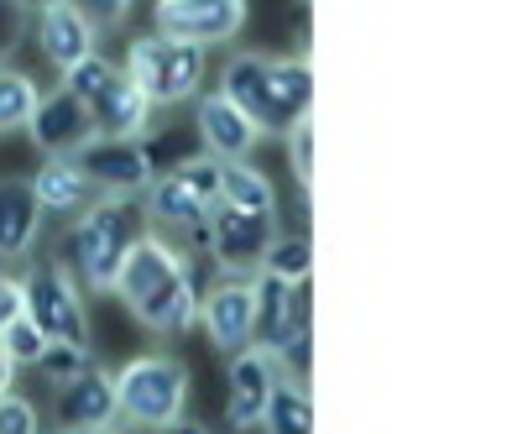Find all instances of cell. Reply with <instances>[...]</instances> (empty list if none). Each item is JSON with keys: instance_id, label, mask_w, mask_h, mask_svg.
I'll return each instance as SVG.
<instances>
[{"instance_id": "obj_1", "label": "cell", "mask_w": 512, "mask_h": 434, "mask_svg": "<svg viewBox=\"0 0 512 434\" xmlns=\"http://www.w3.org/2000/svg\"><path fill=\"white\" fill-rule=\"evenodd\" d=\"M220 95L251 121L256 136H288L304 116H314V68L309 58L236 53L220 68Z\"/></svg>"}, {"instance_id": "obj_2", "label": "cell", "mask_w": 512, "mask_h": 434, "mask_svg": "<svg viewBox=\"0 0 512 434\" xmlns=\"http://www.w3.org/2000/svg\"><path fill=\"white\" fill-rule=\"evenodd\" d=\"M115 293L157 335H183L199 319L194 272L183 262V251H173L162 236H136L121 272H115Z\"/></svg>"}, {"instance_id": "obj_3", "label": "cell", "mask_w": 512, "mask_h": 434, "mask_svg": "<svg viewBox=\"0 0 512 434\" xmlns=\"http://www.w3.org/2000/svg\"><path fill=\"white\" fill-rule=\"evenodd\" d=\"M136 236H147V225H142V204H131V194L84 204L74 231H68L63 272H74V283H84L89 293H105V288H115V272H121Z\"/></svg>"}, {"instance_id": "obj_4", "label": "cell", "mask_w": 512, "mask_h": 434, "mask_svg": "<svg viewBox=\"0 0 512 434\" xmlns=\"http://www.w3.org/2000/svg\"><path fill=\"white\" fill-rule=\"evenodd\" d=\"M63 89L89 110L95 136H142L152 126V110L157 105L110 58H100V53H89L74 68H63Z\"/></svg>"}, {"instance_id": "obj_5", "label": "cell", "mask_w": 512, "mask_h": 434, "mask_svg": "<svg viewBox=\"0 0 512 434\" xmlns=\"http://www.w3.org/2000/svg\"><path fill=\"white\" fill-rule=\"evenodd\" d=\"M110 387H115V419H131L136 429H168L183 419L189 367L173 356H136L110 377Z\"/></svg>"}, {"instance_id": "obj_6", "label": "cell", "mask_w": 512, "mask_h": 434, "mask_svg": "<svg viewBox=\"0 0 512 434\" xmlns=\"http://www.w3.org/2000/svg\"><path fill=\"white\" fill-rule=\"evenodd\" d=\"M204 48L194 42H173V37H136L126 48V68L121 74L142 89L152 105H178V100H194L199 84H204Z\"/></svg>"}, {"instance_id": "obj_7", "label": "cell", "mask_w": 512, "mask_h": 434, "mask_svg": "<svg viewBox=\"0 0 512 434\" xmlns=\"http://www.w3.org/2000/svg\"><path fill=\"white\" fill-rule=\"evenodd\" d=\"M142 194H147V215L157 225L204 241V220H209V210H215V199H220V163L204 157V152L183 157L173 173H157Z\"/></svg>"}, {"instance_id": "obj_8", "label": "cell", "mask_w": 512, "mask_h": 434, "mask_svg": "<svg viewBox=\"0 0 512 434\" xmlns=\"http://www.w3.org/2000/svg\"><path fill=\"white\" fill-rule=\"evenodd\" d=\"M21 314L42 330V340H63V346H84V304L79 283L63 267H32L21 278Z\"/></svg>"}, {"instance_id": "obj_9", "label": "cell", "mask_w": 512, "mask_h": 434, "mask_svg": "<svg viewBox=\"0 0 512 434\" xmlns=\"http://www.w3.org/2000/svg\"><path fill=\"white\" fill-rule=\"evenodd\" d=\"M304 330H314L309 325V283H283L272 272H256L251 278V346L277 356Z\"/></svg>"}, {"instance_id": "obj_10", "label": "cell", "mask_w": 512, "mask_h": 434, "mask_svg": "<svg viewBox=\"0 0 512 434\" xmlns=\"http://www.w3.org/2000/svg\"><path fill=\"white\" fill-rule=\"evenodd\" d=\"M74 168L105 194H142L157 178V163L142 136H89L74 152Z\"/></svg>"}, {"instance_id": "obj_11", "label": "cell", "mask_w": 512, "mask_h": 434, "mask_svg": "<svg viewBox=\"0 0 512 434\" xmlns=\"http://www.w3.org/2000/svg\"><path fill=\"white\" fill-rule=\"evenodd\" d=\"M277 236V215H251V210H230L215 199V210L204 220V251L215 257V267L225 272H256L262 267V251Z\"/></svg>"}, {"instance_id": "obj_12", "label": "cell", "mask_w": 512, "mask_h": 434, "mask_svg": "<svg viewBox=\"0 0 512 434\" xmlns=\"http://www.w3.org/2000/svg\"><path fill=\"white\" fill-rule=\"evenodd\" d=\"M152 27L157 37L194 42L209 53L215 42H230L246 27V0H157Z\"/></svg>"}, {"instance_id": "obj_13", "label": "cell", "mask_w": 512, "mask_h": 434, "mask_svg": "<svg viewBox=\"0 0 512 434\" xmlns=\"http://www.w3.org/2000/svg\"><path fill=\"white\" fill-rule=\"evenodd\" d=\"M27 131H32L37 152H48V157H74L89 136H95V126H89V110L68 95V89L37 95L32 116H27Z\"/></svg>"}, {"instance_id": "obj_14", "label": "cell", "mask_w": 512, "mask_h": 434, "mask_svg": "<svg viewBox=\"0 0 512 434\" xmlns=\"http://www.w3.org/2000/svg\"><path fill=\"white\" fill-rule=\"evenodd\" d=\"M277 387V356L267 351H236L230 356V408H225V424L230 429H256L267 414V398Z\"/></svg>"}, {"instance_id": "obj_15", "label": "cell", "mask_w": 512, "mask_h": 434, "mask_svg": "<svg viewBox=\"0 0 512 434\" xmlns=\"http://www.w3.org/2000/svg\"><path fill=\"white\" fill-rule=\"evenodd\" d=\"M100 424H115V387H110V372H100L95 361L58 387V429L63 434H89Z\"/></svg>"}, {"instance_id": "obj_16", "label": "cell", "mask_w": 512, "mask_h": 434, "mask_svg": "<svg viewBox=\"0 0 512 434\" xmlns=\"http://www.w3.org/2000/svg\"><path fill=\"white\" fill-rule=\"evenodd\" d=\"M194 131H199V142H204V157H215V163H236V157H246L256 147L251 121L220 95V89H215V95H199Z\"/></svg>"}, {"instance_id": "obj_17", "label": "cell", "mask_w": 512, "mask_h": 434, "mask_svg": "<svg viewBox=\"0 0 512 434\" xmlns=\"http://www.w3.org/2000/svg\"><path fill=\"white\" fill-rule=\"evenodd\" d=\"M204 314V330H209V346L236 356L251 346V283H220L209 299L199 304Z\"/></svg>"}, {"instance_id": "obj_18", "label": "cell", "mask_w": 512, "mask_h": 434, "mask_svg": "<svg viewBox=\"0 0 512 434\" xmlns=\"http://www.w3.org/2000/svg\"><path fill=\"white\" fill-rule=\"evenodd\" d=\"M42 204L27 178H0V262H16L37 246Z\"/></svg>"}, {"instance_id": "obj_19", "label": "cell", "mask_w": 512, "mask_h": 434, "mask_svg": "<svg viewBox=\"0 0 512 434\" xmlns=\"http://www.w3.org/2000/svg\"><path fill=\"white\" fill-rule=\"evenodd\" d=\"M27 184L42 204V215H79L84 204H95V184L74 168V157H48Z\"/></svg>"}, {"instance_id": "obj_20", "label": "cell", "mask_w": 512, "mask_h": 434, "mask_svg": "<svg viewBox=\"0 0 512 434\" xmlns=\"http://www.w3.org/2000/svg\"><path fill=\"white\" fill-rule=\"evenodd\" d=\"M42 16V27H37V42H42V53H48L53 68H74L79 58L95 53V27L74 11V6H48V11H37Z\"/></svg>"}, {"instance_id": "obj_21", "label": "cell", "mask_w": 512, "mask_h": 434, "mask_svg": "<svg viewBox=\"0 0 512 434\" xmlns=\"http://www.w3.org/2000/svg\"><path fill=\"white\" fill-rule=\"evenodd\" d=\"M220 204L230 210H251V215H277V194L267 184V173L236 157V163H220Z\"/></svg>"}, {"instance_id": "obj_22", "label": "cell", "mask_w": 512, "mask_h": 434, "mask_svg": "<svg viewBox=\"0 0 512 434\" xmlns=\"http://www.w3.org/2000/svg\"><path fill=\"white\" fill-rule=\"evenodd\" d=\"M267 434H314V398L304 382H277L262 414Z\"/></svg>"}, {"instance_id": "obj_23", "label": "cell", "mask_w": 512, "mask_h": 434, "mask_svg": "<svg viewBox=\"0 0 512 434\" xmlns=\"http://www.w3.org/2000/svg\"><path fill=\"white\" fill-rule=\"evenodd\" d=\"M256 272H272L283 283H309L314 278V241L309 236H272Z\"/></svg>"}, {"instance_id": "obj_24", "label": "cell", "mask_w": 512, "mask_h": 434, "mask_svg": "<svg viewBox=\"0 0 512 434\" xmlns=\"http://www.w3.org/2000/svg\"><path fill=\"white\" fill-rule=\"evenodd\" d=\"M37 95H42V89H37L27 74H16V68H0V136L27 126Z\"/></svg>"}, {"instance_id": "obj_25", "label": "cell", "mask_w": 512, "mask_h": 434, "mask_svg": "<svg viewBox=\"0 0 512 434\" xmlns=\"http://www.w3.org/2000/svg\"><path fill=\"white\" fill-rule=\"evenodd\" d=\"M37 367H42V377H48L53 387H63V382H74L89 367V351L84 346H63V340H48L42 356H37Z\"/></svg>"}, {"instance_id": "obj_26", "label": "cell", "mask_w": 512, "mask_h": 434, "mask_svg": "<svg viewBox=\"0 0 512 434\" xmlns=\"http://www.w3.org/2000/svg\"><path fill=\"white\" fill-rule=\"evenodd\" d=\"M0 346H6L11 367H37V356H42V346H48V340H42V330L32 325L27 314H21V319H11V325L0 330Z\"/></svg>"}, {"instance_id": "obj_27", "label": "cell", "mask_w": 512, "mask_h": 434, "mask_svg": "<svg viewBox=\"0 0 512 434\" xmlns=\"http://www.w3.org/2000/svg\"><path fill=\"white\" fill-rule=\"evenodd\" d=\"M288 163L298 173V184H314V116H304L293 131H288Z\"/></svg>"}, {"instance_id": "obj_28", "label": "cell", "mask_w": 512, "mask_h": 434, "mask_svg": "<svg viewBox=\"0 0 512 434\" xmlns=\"http://www.w3.org/2000/svg\"><path fill=\"white\" fill-rule=\"evenodd\" d=\"M0 434H42V424H37V408L21 398V393H0Z\"/></svg>"}, {"instance_id": "obj_29", "label": "cell", "mask_w": 512, "mask_h": 434, "mask_svg": "<svg viewBox=\"0 0 512 434\" xmlns=\"http://www.w3.org/2000/svg\"><path fill=\"white\" fill-rule=\"evenodd\" d=\"M63 6H74V11L89 21V27L105 32V27H121V21L131 16L136 0H63Z\"/></svg>"}, {"instance_id": "obj_30", "label": "cell", "mask_w": 512, "mask_h": 434, "mask_svg": "<svg viewBox=\"0 0 512 434\" xmlns=\"http://www.w3.org/2000/svg\"><path fill=\"white\" fill-rule=\"evenodd\" d=\"M21 32H27V21H21V11H16V0H0V63H6V58L16 53V42H21Z\"/></svg>"}, {"instance_id": "obj_31", "label": "cell", "mask_w": 512, "mask_h": 434, "mask_svg": "<svg viewBox=\"0 0 512 434\" xmlns=\"http://www.w3.org/2000/svg\"><path fill=\"white\" fill-rule=\"evenodd\" d=\"M21 319V278H0V330Z\"/></svg>"}, {"instance_id": "obj_32", "label": "cell", "mask_w": 512, "mask_h": 434, "mask_svg": "<svg viewBox=\"0 0 512 434\" xmlns=\"http://www.w3.org/2000/svg\"><path fill=\"white\" fill-rule=\"evenodd\" d=\"M11 377H16V367H11V356H6V346H0V393L11 387Z\"/></svg>"}, {"instance_id": "obj_33", "label": "cell", "mask_w": 512, "mask_h": 434, "mask_svg": "<svg viewBox=\"0 0 512 434\" xmlns=\"http://www.w3.org/2000/svg\"><path fill=\"white\" fill-rule=\"evenodd\" d=\"M48 6H58V0H16L21 16H27V11H48Z\"/></svg>"}, {"instance_id": "obj_34", "label": "cell", "mask_w": 512, "mask_h": 434, "mask_svg": "<svg viewBox=\"0 0 512 434\" xmlns=\"http://www.w3.org/2000/svg\"><path fill=\"white\" fill-rule=\"evenodd\" d=\"M162 434H209V429H204V424H183V419H178V424H168Z\"/></svg>"}, {"instance_id": "obj_35", "label": "cell", "mask_w": 512, "mask_h": 434, "mask_svg": "<svg viewBox=\"0 0 512 434\" xmlns=\"http://www.w3.org/2000/svg\"><path fill=\"white\" fill-rule=\"evenodd\" d=\"M89 434H126V429H115V424H100V429H89Z\"/></svg>"}]
</instances>
